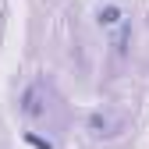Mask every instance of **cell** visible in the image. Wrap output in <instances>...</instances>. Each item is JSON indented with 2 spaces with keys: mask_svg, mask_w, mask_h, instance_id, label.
<instances>
[{
  "mask_svg": "<svg viewBox=\"0 0 149 149\" xmlns=\"http://www.w3.org/2000/svg\"><path fill=\"white\" fill-rule=\"evenodd\" d=\"M117 22H121V11H117V7L100 11V25H107V29H110V25H117Z\"/></svg>",
  "mask_w": 149,
  "mask_h": 149,
  "instance_id": "obj_1",
  "label": "cell"
}]
</instances>
